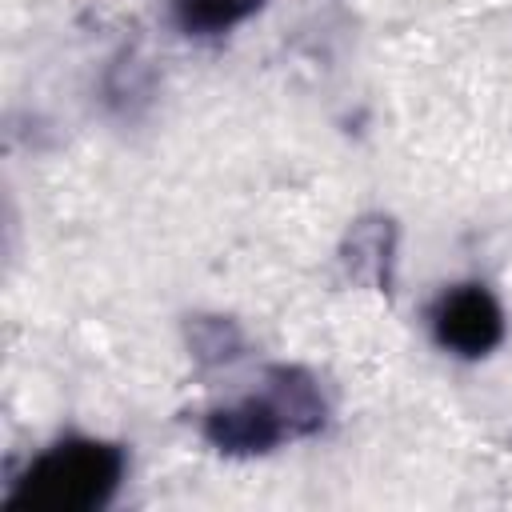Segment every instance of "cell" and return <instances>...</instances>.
Returning <instances> with one entry per match:
<instances>
[{
	"label": "cell",
	"mask_w": 512,
	"mask_h": 512,
	"mask_svg": "<svg viewBox=\"0 0 512 512\" xmlns=\"http://www.w3.org/2000/svg\"><path fill=\"white\" fill-rule=\"evenodd\" d=\"M264 0H172V20L184 36H220L260 12Z\"/></svg>",
	"instance_id": "cell-4"
},
{
	"label": "cell",
	"mask_w": 512,
	"mask_h": 512,
	"mask_svg": "<svg viewBox=\"0 0 512 512\" xmlns=\"http://www.w3.org/2000/svg\"><path fill=\"white\" fill-rule=\"evenodd\" d=\"M432 336L456 356H488L504 340V312L484 284H452L428 312Z\"/></svg>",
	"instance_id": "cell-3"
},
{
	"label": "cell",
	"mask_w": 512,
	"mask_h": 512,
	"mask_svg": "<svg viewBox=\"0 0 512 512\" xmlns=\"http://www.w3.org/2000/svg\"><path fill=\"white\" fill-rule=\"evenodd\" d=\"M120 480H124V448L92 436H68L44 448L24 468L4 508L8 512H92L112 500Z\"/></svg>",
	"instance_id": "cell-2"
},
{
	"label": "cell",
	"mask_w": 512,
	"mask_h": 512,
	"mask_svg": "<svg viewBox=\"0 0 512 512\" xmlns=\"http://www.w3.org/2000/svg\"><path fill=\"white\" fill-rule=\"evenodd\" d=\"M324 424V396L300 368H272L256 392L208 412L204 436L220 452L252 456L272 452L284 440H300L320 432Z\"/></svg>",
	"instance_id": "cell-1"
}]
</instances>
